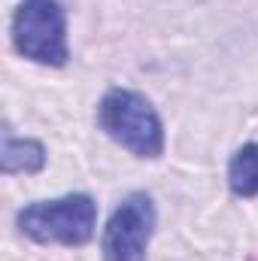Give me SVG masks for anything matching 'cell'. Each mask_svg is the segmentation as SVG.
<instances>
[{
	"instance_id": "3957f363",
	"label": "cell",
	"mask_w": 258,
	"mask_h": 261,
	"mask_svg": "<svg viewBox=\"0 0 258 261\" xmlns=\"http://www.w3.org/2000/svg\"><path fill=\"white\" fill-rule=\"evenodd\" d=\"M12 46L34 64L64 67L70 58L64 6L58 0H21L12 15Z\"/></svg>"
},
{
	"instance_id": "277c9868",
	"label": "cell",
	"mask_w": 258,
	"mask_h": 261,
	"mask_svg": "<svg viewBox=\"0 0 258 261\" xmlns=\"http://www.w3.org/2000/svg\"><path fill=\"white\" fill-rule=\"evenodd\" d=\"M155 231V203L146 192L128 195L110 216L100 234L104 261H146V249Z\"/></svg>"
},
{
	"instance_id": "5b68a950",
	"label": "cell",
	"mask_w": 258,
	"mask_h": 261,
	"mask_svg": "<svg viewBox=\"0 0 258 261\" xmlns=\"http://www.w3.org/2000/svg\"><path fill=\"white\" fill-rule=\"evenodd\" d=\"M3 173H40L46 167V146L40 140L15 137L9 128H3V149H0Z\"/></svg>"
},
{
	"instance_id": "7a4b0ae2",
	"label": "cell",
	"mask_w": 258,
	"mask_h": 261,
	"mask_svg": "<svg viewBox=\"0 0 258 261\" xmlns=\"http://www.w3.org/2000/svg\"><path fill=\"white\" fill-rule=\"evenodd\" d=\"M15 225L34 243L85 246L97 228V203L91 195H64L55 200H37L18 210Z\"/></svg>"
},
{
	"instance_id": "8992f818",
	"label": "cell",
	"mask_w": 258,
	"mask_h": 261,
	"mask_svg": "<svg viewBox=\"0 0 258 261\" xmlns=\"http://www.w3.org/2000/svg\"><path fill=\"white\" fill-rule=\"evenodd\" d=\"M228 189L237 197H258V143H243L231 155Z\"/></svg>"
},
{
	"instance_id": "6da1fadb",
	"label": "cell",
	"mask_w": 258,
	"mask_h": 261,
	"mask_svg": "<svg viewBox=\"0 0 258 261\" xmlns=\"http://www.w3.org/2000/svg\"><path fill=\"white\" fill-rule=\"evenodd\" d=\"M100 130L137 158H161L164 125L152 100L131 88H110L97 103Z\"/></svg>"
}]
</instances>
